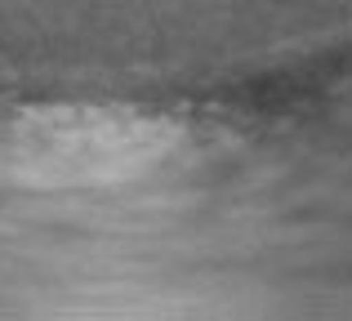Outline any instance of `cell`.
<instances>
[{
	"label": "cell",
	"instance_id": "1",
	"mask_svg": "<svg viewBox=\"0 0 352 321\" xmlns=\"http://www.w3.org/2000/svg\"><path fill=\"white\" fill-rule=\"evenodd\" d=\"M170 125L120 112H36L0 134V174L18 188H112L165 165Z\"/></svg>",
	"mask_w": 352,
	"mask_h": 321
}]
</instances>
